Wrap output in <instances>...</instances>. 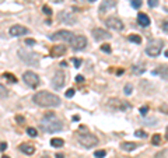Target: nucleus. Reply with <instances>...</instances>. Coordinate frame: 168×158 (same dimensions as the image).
Wrapping results in <instances>:
<instances>
[{
    "mask_svg": "<svg viewBox=\"0 0 168 158\" xmlns=\"http://www.w3.org/2000/svg\"><path fill=\"white\" fill-rule=\"evenodd\" d=\"M74 93H76V91H74V88H69V90L66 91V97H67V98H71V97L74 95Z\"/></svg>",
    "mask_w": 168,
    "mask_h": 158,
    "instance_id": "obj_36",
    "label": "nucleus"
},
{
    "mask_svg": "<svg viewBox=\"0 0 168 158\" xmlns=\"http://www.w3.org/2000/svg\"><path fill=\"white\" fill-rule=\"evenodd\" d=\"M73 32L67 31V30H60V31H56L55 34L49 35V39L50 41H62V42H70L73 39Z\"/></svg>",
    "mask_w": 168,
    "mask_h": 158,
    "instance_id": "obj_6",
    "label": "nucleus"
},
{
    "mask_svg": "<svg viewBox=\"0 0 168 158\" xmlns=\"http://www.w3.org/2000/svg\"><path fill=\"white\" fill-rule=\"evenodd\" d=\"M108 104H109V106H112V108H115V109H120V111H125V109L130 108L129 102L122 101V99H116V98H111Z\"/></svg>",
    "mask_w": 168,
    "mask_h": 158,
    "instance_id": "obj_11",
    "label": "nucleus"
},
{
    "mask_svg": "<svg viewBox=\"0 0 168 158\" xmlns=\"http://www.w3.org/2000/svg\"><path fill=\"white\" fill-rule=\"evenodd\" d=\"M59 20H60V21H63V22H66V24H69V25H73V24L77 21V18L73 16V14L66 13V11H63V13L59 16Z\"/></svg>",
    "mask_w": 168,
    "mask_h": 158,
    "instance_id": "obj_16",
    "label": "nucleus"
},
{
    "mask_svg": "<svg viewBox=\"0 0 168 158\" xmlns=\"http://www.w3.org/2000/svg\"><path fill=\"white\" fill-rule=\"evenodd\" d=\"M42 158H50V157H48V155H44V157H42Z\"/></svg>",
    "mask_w": 168,
    "mask_h": 158,
    "instance_id": "obj_48",
    "label": "nucleus"
},
{
    "mask_svg": "<svg viewBox=\"0 0 168 158\" xmlns=\"http://www.w3.org/2000/svg\"><path fill=\"white\" fill-rule=\"evenodd\" d=\"M73 63H74V66H76V69H79L80 64H81V60H80V59H73Z\"/></svg>",
    "mask_w": 168,
    "mask_h": 158,
    "instance_id": "obj_38",
    "label": "nucleus"
},
{
    "mask_svg": "<svg viewBox=\"0 0 168 158\" xmlns=\"http://www.w3.org/2000/svg\"><path fill=\"white\" fill-rule=\"evenodd\" d=\"M130 4L133 9H140L142 7V0H130Z\"/></svg>",
    "mask_w": 168,
    "mask_h": 158,
    "instance_id": "obj_28",
    "label": "nucleus"
},
{
    "mask_svg": "<svg viewBox=\"0 0 168 158\" xmlns=\"http://www.w3.org/2000/svg\"><path fill=\"white\" fill-rule=\"evenodd\" d=\"M151 143H153L154 145H158V144L161 143V134H154V136L151 137Z\"/></svg>",
    "mask_w": 168,
    "mask_h": 158,
    "instance_id": "obj_25",
    "label": "nucleus"
},
{
    "mask_svg": "<svg viewBox=\"0 0 168 158\" xmlns=\"http://www.w3.org/2000/svg\"><path fill=\"white\" fill-rule=\"evenodd\" d=\"M132 71H133L134 74H143L144 71H146V69H144V64H133L132 66Z\"/></svg>",
    "mask_w": 168,
    "mask_h": 158,
    "instance_id": "obj_22",
    "label": "nucleus"
},
{
    "mask_svg": "<svg viewBox=\"0 0 168 158\" xmlns=\"http://www.w3.org/2000/svg\"><path fill=\"white\" fill-rule=\"evenodd\" d=\"M105 155H106V151L105 150H98V151L94 153V157L95 158H104Z\"/></svg>",
    "mask_w": 168,
    "mask_h": 158,
    "instance_id": "obj_27",
    "label": "nucleus"
},
{
    "mask_svg": "<svg viewBox=\"0 0 168 158\" xmlns=\"http://www.w3.org/2000/svg\"><path fill=\"white\" fill-rule=\"evenodd\" d=\"M65 73L62 71V70H58L56 73H55V76H53V79H52V85L56 88V90H59V88H62L63 85H65Z\"/></svg>",
    "mask_w": 168,
    "mask_h": 158,
    "instance_id": "obj_10",
    "label": "nucleus"
},
{
    "mask_svg": "<svg viewBox=\"0 0 168 158\" xmlns=\"http://www.w3.org/2000/svg\"><path fill=\"white\" fill-rule=\"evenodd\" d=\"M6 97H7V90L0 84V98H6Z\"/></svg>",
    "mask_w": 168,
    "mask_h": 158,
    "instance_id": "obj_33",
    "label": "nucleus"
},
{
    "mask_svg": "<svg viewBox=\"0 0 168 158\" xmlns=\"http://www.w3.org/2000/svg\"><path fill=\"white\" fill-rule=\"evenodd\" d=\"M165 56H167V58H168V50H165Z\"/></svg>",
    "mask_w": 168,
    "mask_h": 158,
    "instance_id": "obj_46",
    "label": "nucleus"
},
{
    "mask_svg": "<svg viewBox=\"0 0 168 158\" xmlns=\"http://www.w3.org/2000/svg\"><path fill=\"white\" fill-rule=\"evenodd\" d=\"M161 50H163V41L161 39H151L146 46V53L151 58H157L161 53Z\"/></svg>",
    "mask_w": 168,
    "mask_h": 158,
    "instance_id": "obj_4",
    "label": "nucleus"
},
{
    "mask_svg": "<svg viewBox=\"0 0 168 158\" xmlns=\"http://www.w3.org/2000/svg\"><path fill=\"white\" fill-rule=\"evenodd\" d=\"M120 147H122V150H125V151H133L137 148V144L133 141H125L120 144Z\"/></svg>",
    "mask_w": 168,
    "mask_h": 158,
    "instance_id": "obj_20",
    "label": "nucleus"
},
{
    "mask_svg": "<svg viewBox=\"0 0 168 158\" xmlns=\"http://www.w3.org/2000/svg\"><path fill=\"white\" fill-rule=\"evenodd\" d=\"M7 148V143H0V151H4Z\"/></svg>",
    "mask_w": 168,
    "mask_h": 158,
    "instance_id": "obj_40",
    "label": "nucleus"
},
{
    "mask_svg": "<svg viewBox=\"0 0 168 158\" xmlns=\"http://www.w3.org/2000/svg\"><path fill=\"white\" fill-rule=\"evenodd\" d=\"M151 74L160 76L163 80H168V67L167 66H160V67H157L155 70H153Z\"/></svg>",
    "mask_w": 168,
    "mask_h": 158,
    "instance_id": "obj_15",
    "label": "nucleus"
},
{
    "mask_svg": "<svg viewBox=\"0 0 168 158\" xmlns=\"http://www.w3.org/2000/svg\"><path fill=\"white\" fill-rule=\"evenodd\" d=\"M79 143L84 145L85 148H91V147H95L98 144V139L97 136L91 134V133H84V134H79Z\"/></svg>",
    "mask_w": 168,
    "mask_h": 158,
    "instance_id": "obj_5",
    "label": "nucleus"
},
{
    "mask_svg": "<svg viewBox=\"0 0 168 158\" xmlns=\"http://www.w3.org/2000/svg\"><path fill=\"white\" fill-rule=\"evenodd\" d=\"M20 151L21 153H24V154H27V155H31L35 153V147H34L32 144H27V143H22V144H20Z\"/></svg>",
    "mask_w": 168,
    "mask_h": 158,
    "instance_id": "obj_18",
    "label": "nucleus"
},
{
    "mask_svg": "<svg viewBox=\"0 0 168 158\" xmlns=\"http://www.w3.org/2000/svg\"><path fill=\"white\" fill-rule=\"evenodd\" d=\"M129 41L134 42V44H140L142 42V36L140 35H136V34H132V35H129Z\"/></svg>",
    "mask_w": 168,
    "mask_h": 158,
    "instance_id": "obj_24",
    "label": "nucleus"
},
{
    "mask_svg": "<svg viewBox=\"0 0 168 158\" xmlns=\"http://www.w3.org/2000/svg\"><path fill=\"white\" fill-rule=\"evenodd\" d=\"M16 120L17 122H24V118H22V116H17Z\"/></svg>",
    "mask_w": 168,
    "mask_h": 158,
    "instance_id": "obj_43",
    "label": "nucleus"
},
{
    "mask_svg": "<svg viewBox=\"0 0 168 158\" xmlns=\"http://www.w3.org/2000/svg\"><path fill=\"white\" fill-rule=\"evenodd\" d=\"M28 28L24 27V25H20V24H16L10 28V35L11 36H22V35H27L28 34Z\"/></svg>",
    "mask_w": 168,
    "mask_h": 158,
    "instance_id": "obj_13",
    "label": "nucleus"
},
{
    "mask_svg": "<svg viewBox=\"0 0 168 158\" xmlns=\"http://www.w3.org/2000/svg\"><path fill=\"white\" fill-rule=\"evenodd\" d=\"M28 1H30V0H28Z\"/></svg>",
    "mask_w": 168,
    "mask_h": 158,
    "instance_id": "obj_50",
    "label": "nucleus"
},
{
    "mask_svg": "<svg viewBox=\"0 0 168 158\" xmlns=\"http://www.w3.org/2000/svg\"><path fill=\"white\" fill-rule=\"evenodd\" d=\"M101 50L102 52H105V53H111V45L109 44H104V45H101Z\"/></svg>",
    "mask_w": 168,
    "mask_h": 158,
    "instance_id": "obj_29",
    "label": "nucleus"
},
{
    "mask_svg": "<svg viewBox=\"0 0 168 158\" xmlns=\"http://www.w3.org/2000/svg\"><path fill=\"white\" fill-rule=\"evenodd\" d=\"M134 136H136V137H140V139H146V137H147V133H146L144 130H136V132H134Z\"/></svg>",
    "mask_w": 168,
    "mask_h": 158,
    "instance_id": "obj_26",
    "label": "nucleus"
},
{
    "mask_svg": "<svg viewBox=\"0 0 168 158\" xmlns=\"http://www.w3.org/2000/svg\"><path fill=\"white\" fill-rule=\"evenodd\" d=\"M22 80H24L25 84H27L28 87H31V88H36V87L39 85V83H41L39 76H38L36 73H34V71H30V70L22 74Z\"/></svg>",
    "mask_w": 168,
    "mask_h": 158,
    "instance_id": "obj_7",
    "label": "nucleus"
},
{
    "mask_svg": "<svg viewBox=\"0 0 168 158\" xmlns=\"http://www.w3.org/2000/svg\"><path fill=\"white\" fill-rule=\"evenodd\" d=\"M70 45L73 50H83L87 46V38L84 35H74L73 39L70 41Z\"/></svg>",
    "mask_w": 168,
    "mask_h": 158,
    "instance_id": "obj_8",
    "label": "nucleus"
},
{
    "mask_svg": "<svg viewBox=\"0 0 168 158\" xmlns=\"http://www.w3.org/2000/svg\"><path fill=\"white\" fill-rule=\"evenodd\" d=\"M106 27L114 30V31H122L123 30V22L118 18V17H108L106 21H105Z\"/></svg>",
    "mask_w": 168,
    "mask_h": 158,
    "instance_id": "obj_9",
    "label": "nucleus"
},
{
    "mask_svg": "<svg viewBox=\"0 0 168 158\" xmlns=\"http://www.w3.org/2000/svg\"><path fill=\"white\" fill-rule=\"evenodd\" d=\"M1 158H10V157H7V155H3V157H1Z\"/></svg>",
    "mask_w": 168,
    "mask_h": 158,
    "instance_id": "obj_47",
    "label": "nucleus"
},
{
    "mask_svg": "<svg viewBox=\"0 0 168 158\" xmlns=\"http://www.w3.org/2000/svg\"><path fill=\"white\" fill-rule=\"evenodd\" d=\"M50 145H52V147H55V148H60V147H63V145H65V140H63V139L53 137V139L50 140Z\"/></svg>",
    "mask_w": 168,
    "mask_h": 158,
    "instance_id": "obj_21",
    "label": "nucleus"
},
{
    "mask_svg": "<svg viewBox=\"0 0 168 158\" xmlns=\"http://www.w3.org/2000/svg\"><path fill=\"white\" fill-rule=\"evenodd\" d=\"M116 6V0H104L100 6V13H105Z\"/></svg>",
    "mask_w": 168,
    "mask_h": 158,
    "instance_id": "obj_17",
    "label": "nucleus"
},
{
    "mask_svg": "<svg viewBox=\"0 0 168 158\" xmlns=\"http://www.w3.org/2000/svg\"><path fill=\"white\" fill-rule=\"evenodd\" d=\"M149 6L150 7H157L158 6V0H149Z\"/></svg>",
    "mask_w": 168,
    "mask_h": 158,
    "instance_id": "obj_37",
    "label": "nucleus"
},
{
    "mask_svg": "<svg viewBox=\"0 0 168 158\" xmlns=\"http://www.w3.org/2000/svg\"><path fill=\"white\" fill-rule=\"evenodd\" d=\"M25 45L32 46V45H35V41H34V39H25Z\"/></svg>",
    "mask_w": 168,
    "mask_h": 158,
    "instance_id": "obj_39",
    "label": "nucleus"
},
{
    "mask_svg": "<svg viewBox=\"0 0 168 158\" xmlns=\"http://www.w3.org/2000/svg\"><path fill=\"white\" fill-rule=\"evenodd\" d=\"M55 157H56V158H65V155H63V154H59V153H58V154H56Z\"/></svg>",
    "mask_w": 168,
    "mask_h": 158,
    "instance_id": "obj_44",
    "label": "nucleus"
},
{
    "mask_svg": "<svg viewBox=\"0 0 168 158\" xmlns=\"http://www.w3.org/2000/svg\"><path fill=\"white\" fill-rule=\"evenodd\" d=\"M39 126L45 133H58V132H60L63 129V123L53 112H48L41 119V125Z\"/></svg>",
    "mask_w": 168,
    "mask_h": 158,
    "instance_id": "obj_2",
    "label": "nucleus"
},
{
    "mask_svg": "<svg viewBox=\"0 0 168 158\" xmlns=\"http://www.w3.org/2000/svg\"><path fill=\"white\" fill-rule=\"evenodd\" d=\"M158 109H160V112H163L164 115H168V104H163Z\"/></svg>",
    "mask_w": 168,
    "mask_h": 158,
    "instance_id": "obj_32",
    "label": "nucleus"
},
{
    "mask_svg": "<svg viewBox=\"0 0 168 158\" xmlns=\"http://www.w3.org/2000/svg\"><path fill=\"white\" fill-rule=\"evenodd\" d=\"M32 101L39 105V106H44V108H58L62 101L58 95L52 94L49 91H39L32 97Z\"/></svg>",
    "mask_w": 168,
    "mask_h": 158,
    "instance_id": "obj_1",
    "label": "nucleus"
},
{
    "mask_svg": "<svg viewBox=\"0 0 168 158\" xmlns=\"http://www.w3.org/2000/svg\"><path fill=\"white\" fill-rule=\"evenodd\" d=\"M76 81H77V83H83V81H84V77L79 74V76H76Z\"/></svg>",
    "mask_w": 168,
    "mask_h": 158,
    "instance_id": "obj_41",
    "label": "nucleus"
},
{
    "mask_svg": "<svg viewBox=\"0 0 168 158\" xmlns=\"http://www.w3.org/2000/svg\"><path fill=\"white\" fill-rule=\"evenodd\" d=\"M93 36H94L95 41L101 42V41H104V39H109L112 35H111L109 32H106L105 30H102V28H94V30H93Z\"/></svg>",
    "mask_w": 168,
    "mask_h": 158,
    "instance_id": "obj_12",
    "label": "nucleus"
},
{
    "mask_svg": "<svg viewBox=\"0 0 168 158\" xmlns=\"http://www.w3.org/2000/svg\"><path fill=\"white\" fill-rule=\"evenodd\" d=\"M18 56H20V59L24 63H27L28 66H36V64L39 63V55L32 52L28 48H21L18 50Z\"/></svg>",
    "mask_w": 168,
    "mask_h": 158,
    "instance_id": "obj_3",
    "label": "nucleus"
},
{
    "mask_svg": "<svg viewBox=\"0 0 168 158\" xmlns=\"http://www.w3.org/2000/svg\"><path fill=\"white\" fill-rule=\"evenodd\" d=\"M139 112H140V115L146 116V115H147V112H149V106H146V105H144V106H142V108L139 109Z\"/></svg>",
    "mask_w": 168,
    "mask_h": 158,
    "instance_id": "obj_35",
    "label": "nucleus"
},
{
    "mask_svg": "<svg viewBox=\"0 0 168 158\" xmlns=\"http://www.w3.org/2000/svg\"><path fill=\"white\" fill-rule=\"evenodd\" d=\"M88 1H91V3H93V1H95V0H88Z\"/></svg>",
    "mask_w": 168,
    "mask_h": 158,
    "instance_id": "obj_49",
    "label": "nucleus"
},
{
    "mask_svg": "<svg viewBox=\"0 0 168 158\" xmlns=\"http://www.w3.org/2000/svg\"><path fill=\"white\" fill-rule=\"evenodd\" d=\"M137 22L142 27H149L150 25V18H149L147 14H144V13H139L137 14Z\"/></svg>",
    "mask_w": 168,
    "mask_h": 158,
    "instance_id": "obj_19",
    "label": "nucleus"
},
{
    "mask_svg": "<svg viewBox=\"0 0 168 158\" xmlns=\"http://www.w3.org/2000/svg\"><path fill=\"white\" fill-rule=\"evenodd\" d=\"M116 74H123V69H120V70H118Z\"/></svg>",
    "mask_w": 168,
    "mask_h": 158,
    "instance_id": "obj_45",
    "label": "nucleus"
},
{
    "mask_svg": "<svg viewBox=\"0 0 168 158\" xmlns=\"http://www.w3.org/2000/svg\"><path fill=\"white\" fill-rule=\"evenodd\" d=\"M3 79H6L9 83H11V84L17 83V77L16 76H13L11 73H4V74H3Z\"/></svg>",
    "mask_w": 168,
    "mask_h": 158,
    "instance_id": "obj_23",
    "label": "nucleus"
},
{
    "mask_svg": "<svg viewBox=\"0 0 168 158\" xmlns=\"http://www.w3.org/2000/svg\"><path fill=\"white\" fill-rule=\"evenodd\" d=\"M66 53V46L63 45H58V46H52L50 49V56L52 58H60Z\"/></svg>",
    "mask_w": 168,
    "mask_h": 158,
    "instance_id": "obj_14",
    "label": "nucleus"
},
{
    "mask_svg": "<svg viewBox=\"0 0 168 158\" xmlns=\"http://www.w3.org/2000/svg\"><path fill=\"white\" fill-rule=\"evenodd\" d=\"M42 11L46 14V16H50L52 14V9H50L48 4H45V6H42Z\"/></svg>",
    "mask_w": 168,
    "mask_h": 158,
    "instance_id": "obj_31",
    "label": "nucleus"
},
{
    "mask_svg": "<svg viewBox=\"0 0 168 158\" xmlns=\"http://www.w3.org/2000/svg\"><path fill=\"white\" fill-rule=\"evenodd\" d=\"M132 90H133V87H132V84H126L125 85V94H132Z\"/></svg>",
    "mask_w": 168,
    "mask_h": 158,
    "instance_id": "obj_34",
    "label": "nucleus"
},
{
    "mask_svg": "<svg viewBox=\"0 0 168 158\" xmlns=\"http://www.w3.org/2000/svg\"><path fill=\"white\" fill-rule=\"evenodd\" d=\"M27 134L31 136V137H36V134H38V133H36V129H34V127H28V129H27Z\"/></svg>",
    "mask_w": 168,
    "mask_h": 158,
    "instance_id": "obj_30",
    "label": "nucleus"
},
{
    "mask_svg": "<svg viewBox=\"0 0 168 158\" xmlns=\"http://www.w3.org/2000/svg\"><path fill=\"white\" fill-rule=\"evenodd\" d=\"M163 30H164V31H168V21H164V22H163Z\"/></svg>",
    "mask_w": 168,
    "mask_h": 158,
    "instance_id": "obj_42",
    "label": "nucleus"
}]
</instances>
